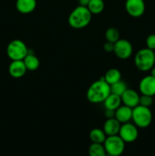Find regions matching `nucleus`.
<instances>
[{"mask_svg": "<svg viewBox=\"0 0 155 156\" xmlns=\"http://www.w3.org/2000/svg\"><path fill=\"white\" fill-rule=\"evenodd\" d=\"M110 93V85L104 80V78H101L91 84L88 88L87 98L91 103L99 104L104 101Z\"/></svg>", "mask_w": 155, "mask_h": 156, "instance_id": "nucleus-1", "label": "nucleus"}, {"mask_svg": "<svg viewBox=\"0 0 155 156\" xmlns=\"http://www.w3.org/2000/svg\"><path fill=\"white\" fill-rule=\"evenodd\" d=\"M92 14L86 6L78 5L71 12L68 16V24L75 29L84 28L90 24Z\"/></svg>", "mask_w": 155, "mask_h": 156, "instance_id": "nucleus-2", "label": "nucleus"}, {"mask_svg": "<svg viewBox=\"0 0 155 156\" xmlns=\"http://www.w3.org/2000/svg\"><path fill=\"white\" fill-rule=\"evenodd\" d=\"M155 63L154 51L148 48H144L137 52L135 56V66L142 72L149 71Z\"/></svg>", "mask_w": 155, "mask_h": 156, "instance_id": "nucleus-3", "label": "nucleus"}, {"mask_svg": "<svg viewBox=\"0 0 155 156\" xmlns=\"http://www.w3.org/2000/svg\"><path fill=\"white\" fill-rule=\"evenodd\" d=\"M132 120L137 127L146 128L152 121V113L147 107L138 105L132 109Z\"/></svg>", "mask_w": 155, "mask_h": 156, "instance_id": "nucleus-4", "label": "nucleus"}, {"mask_svg": "<svg viewBox=\"0 0 155 156\" xmlns=\"http://www.w3.org/2000/svg\"><path fill=\"white\" fill-rule=\"evenodd\" d=\"M28 51L26 44L21 40L11 41L7 47V54L12 60H23Z\"/></svg>", "mask_w": 155, "mask_h": 156, "instance_id": "nucleus-5", "label": "nucleus"}, {"mask_svg": "<svg viewBox=\"0 0 155 156\" xmlns=\"http://www.w3.org/2000/svg\"><path fill=\"white\" fill-rule=\"evenodd\" d=\"M106 153L113 156H119L125 149V142L119 135L109 136L106 137L103 143Z\"/></svg>", "mask_w": 155, "mask_h": 156, "instance_id": "nucleus-6", "label": "nucleus"}, {"mask_svg": "<svg viewBox=\"0 0 155 156\" xmlns=\"http://www.w3.org/2000/svg\"><path fill=\"white\" fill-rule=\"evenodd\" d=\"M114 53L118 58L126 59L131 56L133 52V47L129 41L119 39L114 44Z\"/></svg>", "mask_w": 155, "mask_h": 156, "instance_id": "nucleus-7", "label": "nucleus"}, {"mask_svg": "<svg viewBox=\"0 0 155 156\" xmlns=\"http://www.w3.org/2000/svg\"><path fill=\"white\" fill-rule=\"evenodd\" d=\"M119 136L125 143H132L135 141L138 136V130L135 124L129 123H125L121 125Z\"/></svg>", "mask_w": 155, "mask_h": 156, "instance_id": "nucleus-8", "label": "nucleus"}, {"mask_svg": "<svg viewBox=\"0 0 155 156\" xmlns=\"http://www.w3.org/2000/svg\"><path fill=\"white\" fill-rule=\"evenodd\" d=\"M126 9L130 16L138 18L144 14L145 4L144 0H126Z\"/></svg>", "mask_w": 155, "mask_h": 156, "instance_id": "nucleus-9", "label": "nucleus"}, {"mask_svg": "<svg viewBox=\"0 0 155 156\" xmlns=\"http://www.w3.org/2000/svg\"><path fill=\"white\" fill-rule=\"evenodd\" d=\"M139 98L140 95L138 93L130 88H127L121 96V100L123 105L132 109L139 105Z\"/></svg>", "mask_w": 155, "mask_h": 156, "instance_id": "nucleus-10", "label": "nucleus"}, {"mask_svg": "<svg viewBox=\"0 0 155 156\" xmlns=\"http://www.w3.org/2000/svg\"><path fill=\"white\" fill-rule=\"evenodd\" d=\"M139 90L142 94L155 95V77L150 75L143 78L140 82Z\"/></svg>", "mask_w": 155, "mask_h": 156, "instance_id": "nucleus-11", "label": "nucleus"}, {"mask_svg": "<svg viewBox=\"0 0 155 156\" xmlns=\"http://www.w3.org/2000/svg\"><path fill=\"white\" fill-rule=\"evenodd\" d=\"M27 70L23 60H12L9 68V74L16 79L24 76Z\"/></svg>", "mask_w": 155, "mask_h": 156, "instance_id": "nucleus-12", "label": "nucleus"}, {"mask_svg": "<svg viewBox=\"0 0 155 156\" xmlns=\"http://www.w3.org/2000/svg\"><path fill=\"white\" fill-rule=\"evenodd\" d=\"M115 118L120 123H128L132 118V108L126 105L119 107L115 111Z\"/></svg>", "mask_w": 155, "mask_h": 156, "instance_id": "nucleus-13", "label": "nucleus"}, {"mask_svg": "<svg viewBox=\"0 0 155 156\" xmlns=\"http://www.w3.org/2000/svg\"><path fill=\"white\" fill-rule=\"evenodd\" d=\"M120 127H121V123L115 117H113L106 120L103 125V131L108 136L118 135Z\"/></svg>", "mask_w": 155, "mask_h": 156, "instance_id": "nucleus-14", "label": "nucleus"}, {"mask_svg": "<svg viewBox=\"0 0 155 156\" xmlns=\"http://www.w3.org/2000/svg\"><path fill=\"white\" fill-rule=\"evenodd\" d=\"M36 7V0H17L16 9L20 13L29 14Z\"/></svg>", "mask_w": 155, "mask_h": 156, "instance_id": "nucleus-15", "label": "nucleus"}, {"mask_svg": "<svg viewBox=\"0 0 155 156\" xmlns=\"http://www.w3.org/2000/svg\"><path fill=\"white\" fill-rule=\"evenodd\" d=\"M104 103V107L106 109L112 110V111H115L119 107L121 106L122 100L120 96L116 95L110 93L109 95L103 101Z\"/></svg>", "mask_w": 155, "mask_h": 156, "instance_id": "nucleus-16", "label": "nucleus"}, {"mask_svg": "<svg viewBox=\"0 0 155 156\" xmlns=\"http://www.w3.org/2000/svg\"><path fill=\"white\" fill-rule=\"evenodd\" d=\"M23 61L25 64L27 69L30 70V71H34V70L37 69L38 67L40 66V60L38 59V58L33 53H30L29 51L27 56L23 59Z\"/></svg>", "mask_w": 155, "mask_h": 156, "instance_id": "nucleus-17", "label": "nucleus"}, {"mask_svg": "<svg viewBox=\"0 0 155 156\" xmlns=\"http://www.w3.org/2000/svg\"><path fill=\"white\" fill-rule=\"evenodd\" d=\"M121 73L117 69H110L106 73L104 76V80L109 85L121 80Z\"/></svg>", "mask_w": 155, "mask_h": 156, "instance_id": "nucleus-18", "label": "nucleus"}, {"mask_svg": "<svg viewBox=\"0 0 155 156\" xmlns=\"http://www.w3.org/2000/svg\"><path fill=\"white\" fill-rule=\"evenodd\" d=\"M90 139H91L93 143L103 144L105 140H106V135L104 131H103V129L102 130V129H98V128H95V129H93L90 132Z\"/></svg>", "mask_w": 155, "mask_h": 156, "instance_id": "nucleus-19", "label": "nucleus"}, {"mask_svg": "<svg viewBox=\"0 0 155 156\" xmlns=\"http://www.w3.org/2000/svg\"><path fill=\"white\" fill-rule=\"evenodd\" d=\"M87 7L91 14L97 15L101 13L104 9V2L103 0H91Z\"/></svg>", "mask_w": 155, "mask_h": 156, "instance_id": "nucleus-20", "label": "nucleus"}, {"mask_svg": "<svg viewBox=\"0 0 155 156\" xmlns=\"http://www.w3.org/2000/svg\"><path fill=\"white\" fill-rule=\"evenodd\" d=\"M88 153H89V156H105L106 152L103 145L100 143H93L90 146Z\"/></svg>", "mask_w": 155, "mask_h": 156, "instance_id": "nucleus-21", "label": "nucleus"}, {"mask_svg": "<svg viewBox=\"0 0 155 156\" xmlns=\"http://www.w3.org/2000/svg\"><path fill=\"white\" fill-rule=\"evenodd\" d=\"M128 88L127 85L123 81L119 80V82L112 84L110 85V91L112 94H116V95L121 97L122 94L125 92L126 89Z\"/></svg>", "mask_w": 155, "mask_h": 156, "instance_id": "nucleus-22", "label": "nucleus"}, {"mask_svg": "<svg viewBox=\"0 0 155 156\" xmlns=\"http://www.w3.org/2000/svg\"><path fill=\"white\" fill-rule=\"evenodd\" d=\"M105 37L107 41L115 44L119 40V32L115 27H109L106 30Z\"/></svg>", "mask_w": 155, "mask_h": 156, "instance_id": "nucleus-23", "label": "nucleus"}, {"mask_svg": "<svg viewBox=\"0 0 155 156\" xmlns=\"http://www.w3.org/2000/svg\"><path fill=\"white\" fill-rule=\"evenodd\" d=\"M153 104V98L152 96L146 95V94H142L140 96L139 98V105L144 107H149Z\"/></svg>", "mask_w": 155, "mask_h": 156, "instance_id": "nucleus-24", "label": "nucleus"}, {"mask_svg": "<svg viewBox=\"0 0 155 156\" xmlns=\"http://www.w3.org/2000/svg\"><path fill=\"white\" fill-rule=\"evenodd\" d=\"M147 48L155 50V34H150L146 39Z\"/></svg>", "mask_w": 155, "mask_h": 156, "instance_id": "nucleus-25", "label": "nucleus"}, {"mask_svg": "<svg viewBox=\"0 0 155 156\" xmlns=\"http://www.w3.org/2000/svg\"><path fill=\"white\" fill-rule=\"evenodd\" d=\"M103 48H104L105 51L112 52L114 50V44L109 42V41H106V43H105L104 46H103Z\"/></svg>", "mask_w": 155, "mask_h": 156, "instance_id": "nucleus-26", "label": "nucleus"}, {"mask_svg": "<svg viewBox=\"0 0 155 156\" xmlns=\"http://www.w3.org/2000/svg\"><path fill=\"white\" fill-rule=\"evenodd\" d=\"M105 116L107 117V119L113 118V117H115V111L106 109V111H105Z\"/></svg>", "mask_w": 155, "mask_h": 156, "instance_id": "nucleus-27", "label": "nucleus"}, {"mask_svg": "<svg viewBox=\"0 0 155 156\" xmlns=\"http://www.w3.org/2000/svg\"><path fill=\"white\" fill-rule=\"evenodd\" d=\"M91 0H78V3L79 5H82V6H88V3L90 2Z\"/></svg>", "mask_w": 155, "mask_h": 156, "instance_id": "nucleus-28", "label": "nucleus"}, {"mask_svg": "<svg viewBox=\"0 0 155 156\" xmlns=\"http://www.w3.org/2000/svg\"><path fill=\"white\" fill-rule=\"evenodd\" d=\"M150 76L155 77V67H152V69H150Z\"/></svg>", "mask_w": 155, "mask_h": 156, "instance_id": "nucleus-29", "label": "nucleus"}, {"mask_svg": "<svg viewBox=\"0 0 155 156\" xmlns=\"http://www.w3.org/2000/svg\"><path fill=\"white\" fill-rule=\"evenodd\" d=\"M105 156H113V155H109V154H107V153H106V155H105Z\"/></svg>", "mask_w": 155, "mask_h": 156, "instance_id": "nucleus-30", "label": "nucleus"}, {"mask_svg": "<svg viewBox=\"0 0 155 156\" xmlns=\"http://www.w3.org/2000/svg\"><path fill=\"white\" fill-rule=\"evenodd\" d=\"M154 54H155V50H154Z\"/></svg>", "mask_w": 155, "mask_h": 156, "instance_id": "nucleus-31", "label": "nucleus"}]
</instances>
